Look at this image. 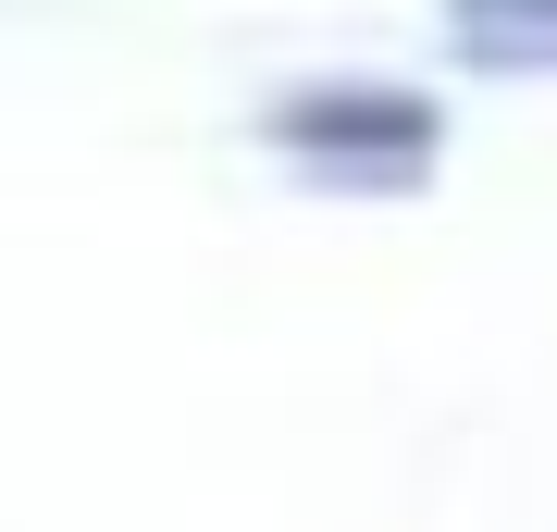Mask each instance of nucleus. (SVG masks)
Masks as SVG:
<instances>
[{"instance_id":"1","label":"nucleus","mask_w":557,"mask_h":532,"mask_svg":"<svg viewBox=\"0 0 557 532\" xmlns=\"http://www.w3.org/2000/svg\"><path fill=\"white\" fill-rule=\"evenodd\" d=\"M260 137H273V149H298L310 174L384 186V174H421V161H434V99L335 75V87H285L273 112H260Z\"/></svg>"},{"instance_id":"2","label":"nucleus","mask_w":557,"mask_h":532,"mask_svg":"<svg viewBox=\"0 0 557 532\" xmlns=\"http://www.w3.org/2000/svg\"><path fill=\"white\" fill-rule=\"evenodd\" d=\"M458 50L508 62V75H557V0H446Z\"/></svg>"}]
</instances>
